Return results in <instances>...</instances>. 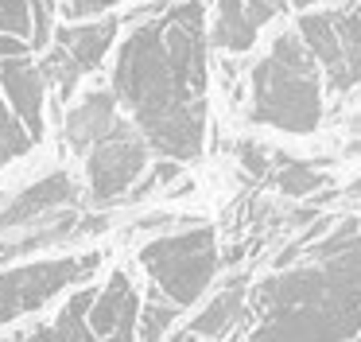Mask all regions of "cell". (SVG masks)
Segmentation results:
<instances>
[{"label": "cell", "instance_id": "obj_1", "mask_svg": "<svg viewBox=\"0 0 361 342\" xmlns=\"http://www.w3.org/2000/svg\"><path fill=\"white\" fill-rule=\"evenodd\" d=\"M206 4L175 0L156 20L128 31L113 54L109 90L159 160L190 163L206 148Z\"/></svg>", "mask_w": 361, "mask_h": 342}, {"label": "cell", "instance_id": "obj_2", "mask_svg": "<svg viewBox=\"0 0 361 342\" xmlns=\"http://www.w3.org/2000/svg\"><path fill=\"white\" fill-rule=\"evenodd\" d=\"M249 342L361 338V222L342 218L299 261H280L249 295Z\"/></svg>", "mask_w": 361, "mask_h": 342}, {"label": "cell", "instance_id": "obj_3", "mask_svg": "<svg viewBox=\"0 0 361 342\" xmlns=\"http://www.w3.org/2000/svg\"><path fill=\"white\" fill-rule=\"evenodd\" d=\"M326 74L295 28L272 35L249 74V117L288 136H311L326 113Z\"/></svg>", "mask_w": 361, "mask_h": 342}, {"label": "cell", "instance_id": "obj_4", "mask_svg": "<svg viewBox=\"0 0 361 342\" xmlns=\"http://www.w3.org/2000/svg\"><path fill=\"white\" fill-rule=\"evenodd\" d=\"M144 288L125 264H113L102 280L74 288L47 319L20 323L8 342H140Z\"/></svg>", "mask_w": 361, "mask_h": 342}, {"label": "cell", "instance_id": "obj_5", "mask_svg": "<svg viewBox=\"0 0 361 342\" xmlns=\"http://www.w3.org/2000/svg\"><path fill=\"white\" fill-rule=\"evenodd\" d=\"M136 264L144 272V284L164 292L183 311H195L210 295V284L218 276V233L214 225H183L159 233L136 249Z\"/></svg>", "mask_w": 361, "mask_h": 342}, {"label": "cell", "instance_id": "obj_6", "mask_svg": "<svg viewBox=\"0 0 361 342\" xmlns=\"http://www.w3.org/2000/svg\"><path fill=\"white\" fill-rule=\"evenodd\" d=\"M102 269V253H66L39 256L0 269V326L27 323L32 315L47 311L74 288L90 284Z\"/></svg>", "mask_w": 361, "mask_h": 342}, {"label": "cell", "instance_id": "obj_7", "mask_svg": "<svg viewBox=\"0 0 361 342\" xmlns=\"http://www.w3.org/2000/svg\"><path fill=\"white\" fill-rule=\"evenodd\" d=\"M152 155L156 152L144 140V132L128 117H121L94 148H86L78 155L86 199L94 206H109V202H121L125 194H133L140 187V179L148 175Z\"/></svg>", "mask_w": 361, "mask_h": 342}, {"label": "cell", "instance_id": "obj_8", "mask_svg": "<svg viewBox=\"0 0 361 342\" xmlns=\"http://www.w3.org/2000/svg\"><path fill=\"white\" fill-rule=\"evenodd\" d=\"M303 43L319 59L330 90H353L361 86V0L338 4L322 12H303L295 23Z\"/></svg>", "mask_w": 361, "mask_h": 342}, {"label": "cell", "instance_id": "obj_9", "mask_svg": "<svg viewBox=\"0 0 361 342\" xmlns=\"http://www.w3.org/2000/svg\"><path fill=\"white\" fill-rule=\"evenodd\" d=\"M113 39H117V16H105L94 23H59L47 47L51 54L43 59L51 86H59V93H71L82 78L105 62Z\"/></svg>", "mask_w": 361, "mask_h": 342}, {"label": "cell", "instance_id": "obj_10", "mask_svg": "<svg viewBox=\"0 0 361 342\" xmlns=\"http://www.w3.org/2000/svg\"><path fill=\"white\" fill-rule=\"evenodd\" d=\"M78 199H82V183L71 171L55 167V171H47V175H39L35 183H27L24 191L12 194V199L0 206V233L47 225L55 214H66Z\"/></svg>", "mask_w": 361, "mask_h": 342}, {"label": "cell", "instance_id": "obj_11", "mask_svg": "<svg viewBox=\"0 0 361 342\" xmlns=\"http://www.w3.org/2000/svg\"><path fill=\"white\" fill-rule=\"evenodd\" d=\"M283 8L288 0H214L210 47L226 54H245Z\"/></svg>", "mask_w": 361, "mask_h": 342}, {"label": "cell", "instance_id": "obj_12", "mask_svg": "<svg viewBox=\"0 0 361 342\" xmlns=\"http://www.w3.org/2000/svg\"><path fill=\"white\" fill-rule=\"evenodd\" d=\"M0 90H4V98H8L12 113L24 121V129L39 140L43 136V109H47L51 78H47V70H43V62L35 59V51L0 59Z\"/></svg>", "mask_w": 361, "mask_h": 342}, {"label": "cell", "instance_id": "obj_13", "mask_svg": "<svg viewBox=\"0 0 361 342\" xmlns=\"http://www.w3.org/2000/svg\"><path fill=\"white\" fill-rule=\"evenodd\" d=\"M121 117H125V109L117 105V98H113L109 86H90V90H82V98L74 101V105L66 109V117H63L66 148H71L74 155H82L86 148H94Z\"/></svg>", "mask_w": 361, "mask_h": 342}, {"label": "cell", "instance_id": "obj_14", "mask_svg": "<svg viewBox=\"0 0 361 342\" xmlns=\"http://www.w3.org/2000/svg\"><path fill=\"white\" fill-rule=\"evenodd\" d=\"M249 295H252V288L245 284V276L241 280H229L226 288L210 292L202 303H198L187 331L195 334V338H206V342L229 338L233 326L241 323V315H249Z\"/></svg>", "mask_w": 361, "mask_h": 342}, {"label": "cell", "instance_id": "obj_15", "mask_svg": "<svg viewBox=\"0 0 361 342\" xmlns=\"http://www.w3.org/2000/svg\"><path fill=\"white\" fill-rule=\"evenodd\" d=\"M183 307L171 303L164 292H156L152 284H144V300H140V342H164L175 331Z\"/></svg>", "mask_w": 361, "mask_h": 342}, {"label": "cell", "instance_id": "obj_16", "mask_svg": "<svg viewBox=\"0 0 361 342\" xmlns=\"http://www.w3.org/2000/svg\"><path fill=\"white\" fill-rule=\"evenodd\" d=\"M0 35H16L32 43L35 35V4L32 0H0Z\"/></svg>", "mask_w": 361, "mask_h": 342}, {"label": "cell", "instance_id": "obj_17", "mask_svg": "<svg viewBox=\"0 0 361 342\" xmlns=\"http://www.w3.org/2000/svg\"><path fill=\"white\" fill-rule=\"evenodd\" d=\"M276 183H280L283 194H311L314 187L322 183V175L311 167V163H288V167L276 175Z\"/></svg>", "mask_w": 361, "mask_h": 342}, {"label": "cell", "instance_id": "obj_18", "mask_svg": "<svg viewBox=\"0 0 361 342\" xmlns=\"http://www.w3.org/2000/svg\"><path fill=\"white\" fill-rule=\"evenodd\" d=\"M66 16H97L105 8H117L121 0H59Z\"/></svg>", "mask_w": 361, "mask_h": 342}, {"label": "cell", "instance_id": "obj_19", "mask_svg": "<svg viewBox=\"0 0 361 342\" xmlns=\"http://www.w3.org/2000/svg\"><path fill=\"white\" fill-rule=\"evenodd\" d=\"M319 4H326V0H288V8H299V12H311V8H319ZM334 4V0H330Z\"/></svg>", "mask_w": 361, "mask_h": 342}, {"label": "cell", "instance_id": "obj_20", "mask_svg": "<svg viewBox=\"0 0 361 342\" xmlns=\"http://www.w3.org/2000/svg\"><path fill=\"white\" fill-rule=\"evenodd\" d=\"M357 222H361V218H357Z\"/></svg>", "mask_w": 361, "mask_h": 342}, {"label": "cell", "instance_id": "obj_21", "mask_svg": "<svg viewBox=\"0 0 361 342\" xmlns=\"http://www.w3.org/2000/svg\"><path fill=\"white\" fill-rule=\"evenodd\" d=\"M357 342H361V338H357Z\"/></svg>", "mask_w": 361, "mask_h": 342}]
</instances>
